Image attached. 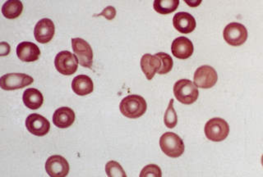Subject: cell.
<instances>
[{
  "label": "cell",
  "instance_id": "obj_1",
  "mask_svg": "<svg viewBox=\"0 0 263 177\" xmlns=\"http://www.w3.org/2000/svg\"><path fill=\"white\" fill-rule=\"evenodd\" d=\"M119 109L126 118L137 119L141 118L147 109L146 100L142 96L137 95H128L122 99Z\"/></svg>",
  "mask_w": 263,
  "mask_h": 177
},
{
  "label": "cell",
  "instance_id": "obj_2",
  "mask_svg": "<svg viewBox=\"0 0 263 177\" xmlns=\"http://www.w3.org/2000/svg\"><path fill=\"white\" fill-rule=\"evenodd\" d=\"M174 95L178 101L185 105L195 103L199 96V91L191 80L182 79L174 85Z\"/></svg>",
  "mask_w": 263,
  "mask_h": 177
},
{
  "label": "cell",
  "instance_id": "obj_3",
  "mask_svg": "<svg viewBox=\"0 0 263 177\" xmlns=\"http://www.w3.org/2000/svg\"><path fill=\"white\" fill-rule=\"evenodd\" d=\"M160 147L164 154L176 159L184 152V144L178 135L173 132H166L160 139Z\"/></svg>",
  "mask_w": 263,
  "mask_h": 177
},
{
  "label": "cell",
  "instance_id": "obj_4",
  "mask_svg": "<svg viewBox=\"0 0 263 177\" xmlns=\"http://www.w3.org/2000/svg\"><path fill=\"white\" fill-rule=\"evenodd\" d=\"M204 132L208 140L214 142H220L228 137L230 126L226 120L214 118L205 123Z\"/></svg>",
  "mask_w": 263,
  "mask_h": 177
},
{
  "label": "cell",
  "instance_id": "obj_5",
  "mask_svg": "<svg viewBox=\"0 0 263 177\" xmlns=\"http://www.w3.org/2000/svg\"><path fill=\"white\" fill-rule=\"evenodd\" d=\"M223 36L226 43L230 46L238 47L246 42L248 31L241 23H231L224 27Z\"/></svg>",
  "mask_w": 263,
  "mask_h": 177
},
{
  "label": "cell",
  "instance_id": "obj_6",
  "mask_svg": "<svg viewBox=\"0 0 263 177\" xmlns=\"http://www.w3.org/2000/svg\"><path fill=\"white\" fill-rule=\"evenodd\" d=\"M78 59L69 51H62L56 55L54 65L58 72L64 76H71L78 70Z\"/></svg>",
  "mask_w": 263,
  "mask_h": 177
},
{
  "label": "cell",
  "instance_id": "obj_7",
  "mask_svg": "<svg viewBox=\"0 0 263 177\" xmlns=\"http://www.w3.org/2000/svg\"><path fill=\"white\" fill-rule=\"evenodd\" d=\"M72 48L81 66L91 68L93 64V51L90 45L83 39L74 38L72 39Z\"/></svg>",
  "mask_w": 263,
  "mask_h": 177
},
{
  "label": "cell",
  "instance_id": "obj_8",
  "mask_svg": "<svg viewBox=\"0 0 263 177\" xmlns=\"http://www.w3.org/2000/svg\"><path fill=\"white\" fill-rule=\"evenodd\" d=\"M34 79L23 73H9L0 78V86L4 91H15L32 84Z\"/></svg>",
  "mask_w": 263,
  "mask_h": 177
},
{
  "label": "cell",
  "instance_id": "obj_9",
  "mask_svg": "<svg viewBox=\"0 0 263 177\" xmlns=\"http://www.w3.org/2000/svg\"><path fill=\"white\" fill-rule=\"evenodd\" d=\"M217 72L208 65L200 67L196 70L193 81L196 86L201 88H210L217 82Z\"/></svg>",
  "mask_w": 263,
  "mask_h": 177
},
{
  "label": "cell",
  "instance_id": "obj_10",
  "mask_svg": "<svg viewBox=\"0 0 263 177\" xmlns=\"http://www.w3.org/2000/svg\"><path fill=\"white\" fill-rule=\"evenodd\" d=\"M45 171L50 177H66L69 173V164L64 157L53 155L45 163Z\"/></svg>",
  "mask_w": 263,
  "mask_h": 177
},
{
  "label": "cell",
  "instance_id": "obj_11",
  "mask_svg": "<svg viewBox=\"0 0 263 177\" xmlns=\"http://www.w3.org/2000/svg\"><path fill=\"white\" fill-rule=\"evenodd\" d=\"M26 127L30 133L35 136H45L50 130V123L45 117L33 114L26 119Z\"/></svg>",
  "mask_w": 263,
  "mask_h": 177
},
{
  "label": "cell",
  "instance_id": "obj_12",
  "mask_svg": "<svg viewBox=\"0 0 263 177\" xmlns=\"http://www.w3.org/2000/svg\"><path fill=\"white\" fill-rule=\"evenodd\" d=\"M55 32L53 21L49 18L41 19L37 23L34 29V35L37 42L41 43H49Z\"/></svg>",
  "mask_w": 263,
  "mask_h": 177
},
{
  "label": "cell",
  "instance_id": "obj_13",
  "mask_svg": "<svg viewBox=\"0 0 263 177\" xmlns=\"http://www.w3.org/2000/svg\"><path fill=\"white\" fill-rule=\"evenodd\" d=\"M171 51L175 58L184 60L193 55L194 47L190 39L180 36L173 41Z\"/></svg>",
  "mask_w": 263,
  "mask_h": 177
},
{
  "label": "cell",
  "instance_id": "obj_14",
  "mask_svg": "<svg viewBox=\"0 0 263 177\" xmlns=\"http://www.w3.org/2000/svg\"><path fill=\"white\" fill-rule=\"evenodd\" d=\"M173 25L177 31L182 34H189L195 30V18L189 13L180 12L176 13L173 18Z\"/></svg>",
  "mask_w": 263,
  "mask_h": 177
},
{
  "label": "cell",
  "instance_id": "obj_15",
  "mask_svg": "<svg viewBox=\"0 0 263 177\" xmlns=\"http://www.w3.org/2000/svg\"><path fill=\"white\" fill-rule=\"evenodd\" d=\"M16 55L23 62H35L39 59L41 50L35 43L31 42H22L16 47Z\"/></svg>",
  "mask_w": 263,
  "mask_h": 177
},
{
  "label": "cell",
  "instance_id": "obj_16",
  "mask_svg": "<svg viewBox=\"0 0 263 177\" xmlns=\"http://www.w3.org/2000/svg\"><path fill=\"white\" fill-rule=\"evenodd\" d=\"M162 66L161 60L158 56L150 54H144L141 59V68L147 80H152L156 73H158Z\"/></svg>",
  "mask_w": 263,
  "mask_h": 177
},
{
  "label": "cell",
  "instance_id": "obj_17",
  "mask_svg": "<svg viewBox=\"0 0 263 177\" xmlns=\"http://www.w3.org/2000/svg\"><path fill=\"white\" fill-rule=\"evenodd\" d=\"M75 113L72 108L62 107L58 108L53 115V122L54 126L60 129H66L72 126L75 122Z\"/></svg>",
  "mask_w": 263,
  "mask_h": 177
},
{
  "label": "cell",
  "instance_id": "obj_18",
  "mask_svg": "<svg viewBox=\"0 0 263 177\" xmlns=\"http://www.w3.org/2000/svg\"><path fill=\"white\" fill-rule=\"evenodd\" d=\"M74 93L80 96L90 95L94 91V84L90 77L86 75H79L74 77L72 82Z\"/></svg>",
  "mask_w": 263,
  "mask_h": 177
},
{
  "label": "cell",
  "instance_id": "obj_19",
  "mask_svg": "<svg viewBox=\"0 0 263 177\" xmlns=\"http://www.w3.org/2000/svg\"><path fill=\"white\" fill-rule=\"evenodd\" d=\"M23 103L28 108L36 110L42 106L44 103L43 95L36 88H27L24 91L23 96Z\"/></svg>",
  "mask_w": 263,
  "mask_h": 177
},
{
  "label": "cell",
  "instance_id": "obj_20",
  "mask_svg": "<svg viewBox=\"0 0 263 177\" xmlns=\"http://www.w3.org/2000/svg\"><path fill=\"white\" fill-rule=\"evenodd\" d=\"M23 3L21 1H7L2 7V13L8 19H15L22 14Z\"/></svg>",
  "mask_w": 263,
  "mask_h": 177
},
{
  "label": "cell",
  "instance_id": "obj_21",
  "mask_svg": "<svg viewBox=\"0 0 263 177\" xmlns=\"http://www.w3.org/2000/svg\"><path fill=\"white\" fill-rule=\"evenodd\" d=\"M179 5V0H156L153 7L157 13L166 15L175 12Z\"/></svg>",
  "mask_w": 263,
  "mask_h": 177
},
{
  "label": "cell",
  "instance_id": "obj_22",
  "mask_svg": "<svg viewBox=\"0 0 263 177\" xmlns=\"http://www.w3.org/2000/svg\"><path fill=\"white\" fill-rule=\"evenodd\" d=\"M164 125L170 129H173L176 126L178 123V118H177L176 112L174 108V99H171L168 107H167L164 117Z\"/></svg>",
  "mask_w": 263,
  "mask_h": 177
},
{
  "label": "cell",
  "instance_id": "obj_23",
  "mask_svg": "<svg viewBox=\"0 0 263 177\" xmlns=\"http://www.w3.org/2000/svg\"><path fill=\"white\" fill-rule=\"evenodd\" d=\"M105 172L109 177H127L121 165L116 161H109L106 163Z\"/></svg>",
  "mask_w": 263,
  "mask_h": 177
},
{
  "label": "cell",
  "instance_id": "obj_24",
  "mask_svg": "<svg viewBox=\"0 0 263 177\" xmlns=\"http://www.w3.org/2000/svg\"><path fill=\"white\" fill-rule=\"evenodd\" d=\"M156 54L158 56L161 60V62H162V66H161L160 70L159 71L158 74H167L172 70L173 65H174L172 58L165 53H158V54Z\"/></svg>",
  "mask_w": 263,
  "mask_h": 177
},
{
  "label": "cell",
  "instance_id": "obj_25",
  "mask_svg": "<svg viewBox=\"0 0 263 177\" xmlns=\"http://www.w3.org/2000/svg\"><path fill=\"white\" fill-rule=\"evenodd\" d=\"M139 177H162V171L157 165H146L140 173Z\"/></svg>",
  "mask_w": 263,
  "mask_h": 177
},
{
  "label": "cell",
  "instance_id": "obj_26",
  "mask_svg": "<svg viewBox=\"0 0 263 177\" xmlns=\"http://www.w3.org/2000/svg\"><path fill=\"white\" fill-rule=\"evenodd\" d=\"M99 16H102L110 21V20H113L116 16V10L114 7L108 6L99 14Z\"/></svg>",
  "mask_w": 263,
  "mask_h": 177
},
{
  "label": "cell",
  "instance_id": "obj_27",
  "mask_svg": "<svg viewBox=\"0 0 263 177\" xmlns=\"http://www.w3.org/2000/svg\"><path fill=\"white\" fill-rule=\"evenodd\" d=\"M10 53V46L5 42H1L0 43V55L6 56Z\"/></svg>",
  "mask_w": 263,
  "mask_h": 177
},
{
  "label": "cell",
  "instance_id": "obj_28",
  "mask_svg": "<svg viewBox=\"0 0 263 177\" xmlns=\"http://www.w3.org/2000/svg\"><path fill=\"white\" fill-rule=\"evenodd\" d=\"M185 3L187 4V5H189V6L193 7V8H195V7L198 6V5L201 4V0H198V1H185Z\"/></svg>",
  "mask_w": 263,
  "mask_h": 177
},
{
  "label": "cell",
  "instance_id": "obj_29",
  "mask_svg": "<svg viewBox=\"0 0 263 177\" xmlns=\"http://www.w3.org/2000/svg\"><path fill=\"white\" fill-rule=\"evenodd\" d=\"M261 165H262V167H263V154H262V156H261Z\"/></svg>",
  "mask_w": 263,
  "mask_h": 177
}]
</instances>
